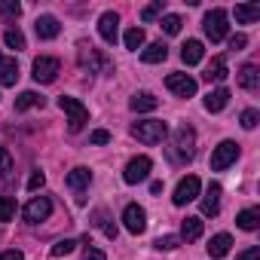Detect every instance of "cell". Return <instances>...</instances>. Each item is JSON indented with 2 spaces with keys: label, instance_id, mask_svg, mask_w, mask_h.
<instances>
[{
  "label": "cell",
  "instance_id": "obj_1",
  "mask_svg": "<svg viewBox=\"0 0 260 260\" xmlns=\"http://www.w3.org/2000/svg\"><path fill=\"white\" fill-rule=\"evenodd\" d=\"M196 153V132L193 125H178L175 128V144H172V156L178 162H190Z\"/></svg>",
  "mask_w": 260,
  "mask_h": 260
},
{
  "label": "cell",
  "instance_id": "obj_2",
  "mask_svg": "<svg viewBox=\"0 0 260 260\" xmlns=\"http://www.w3.org/2000/svg\"><path fill=\"white\" fill-rule=\"evenodd\" d=\"M132 135L141 141V144H159L166 135H169V125L162 119H141L132 125Z\"/></svg>",
  "mask_w": 260,
  "mask_h": 260
},
{
  "label": "cell",
  "instance_id": "obj_3",
  "mask_svg": "<svg viewBox=\"0 0 260 260\" xmlns=\"http://www.w3.org/2000/svg\"><path fill=\"white\" fill-rule=\"evenodd\" d=\"M58 107L68 113V128H71V132H80V128L89 122V110H86L83 101H77V98H71V95H61V98H58Z\"/></svg>",
  "mask_w": 260,
  "mask_h": 260
},
{
  "label": "cell",
  "instance_id": "obj_4",
  "mask_svg": "<svg viewBox=\"0 0 260 260\" xmlns=\"http://www.w3.org/2000/svg\"><path fill=\"white\" fill-rule=\"evenodd\" d=\"M230 16H226V10H211V13H205V22H202V28H205V37L211 40V43H220L223 37H226V31H230Z\"/></svg>",
  "mask_w": 260,
  "mask_h": 260
},
{
  "label": "cell",
  "instance_id": "obj_5",
  "mask_svg": "<svg viewBox=\"0 0 260 260\" xmlns=\"http://www.w3.org/2000/svg\"><path fill=\"white\" fill-rule=\"evenodd\" d=\"M236 159H239V144H236V141H220V144L214 147V153H211V169H214V172H223V169H230Z\"/></svg>",
  "mask_w": 260,
  "mask_h": 260
},
{
  "label": "cell",
  "instance_id": "obj_6",
  "mask_svg": "<svg viewBox=\"0 0 260 260\" xmlns=\"http://www.w3.org/2000/svg\"><path fill=\"white\" fill-rule=\"evenodd\" d=\"M150 169H153V159L150 156H135V159H128V166L122 172V181L125 184H141V181H147Z\"/></svg>",
  "mask_w": 260,
  "mask_h": 260
},
{
  "label": "cell",
  "instance_id": "obj_7",
  "mask_svg": "<svg viewBox=\"0 0 260 260\" xmlns=\"http://www.w3.org/2000/svg\"><path fill=\"white\" fill-rule=\"evenodd\" d=\"M58 71H61V61H58V58L40 55V58H34V74H31V77H34L37 83H55Z\"/></svg>",
  "mask_w": 260,
  "mask_h": 260
},
{
  "label": "cell",
  "instance_id": "obj_8",
  "mask_svg": "<svg viewBox=\"0 0 260 260\" xmlns=\"http://www.w3.org/2000/svg\"><path fill=\"white\" fill-rule=\"evenodd\" d=\"M199 190H202L199 178H196V175H187V178H181V181H178V187H175V196H172V202H175V205H187V202L199 199Z\"/></svg>",
  "mask_w": 260,
  "mask_h": 260
},
{
  "label": "cell",
  "instance_id": "obj_9",
  "mask_svg": "<svg viewBox=\"0 0 260 260\" xmlns=\"http://www.w3.org/2000/svg\"><path fill=\"white\" fill-rule=\"evenodd\" d=\"M122 223H125V230L132 233V236H141L144 230H147V211L141 208V205H125V211H122Z\"/></svg>",
  "mask_w": 260,
  "mask_h": 260
},
{
  "label": "cell",
  "instance_id": "obj_10",
  "mask_svg": "<svg viewBox=\"0 0 260 260\" xmlns=\"http://www.w3.org/2000/svg\"><path fill=\"white\" fill-rule=\"evenodd\" d=\"M52 214V202L46 199V196H34L25 208H22V217L28 220V223H40V220H46Z\"/></svg>",
  "mask_w": 260,
  "mask_h": 260
},
{
  "label": "cell",
  "instance_id": "obj_11",
  "mask_svg": "<svg viewBox=\"0 0 260 260\" xmlns=\"http://www.w3.org/2000/svg\"><path fill=\"white\" fill-rule=\"evenodd\" d=\"M64 181H68V187L77 193V202L83 205V202H86V196H83V193H86V187L92 184V172H89V169H83V166H77V169H71V172H68V178H64Z\"/></svg>",
  "mask_w": 260,
  "mask_h": 260
},
{
  "label": "cell",
  "instance_id": "obj_12",
  "mask_svg": "<svg viewBox=\"0 0 260 260\" xmlns=\"http://www.w3.org/2000/svg\"><path fill=\"white\" fill-rule=\"evenodd\" d=\"M98 34H101V40L104 43H116V37H119V16L113 13V10H107V13H101V19H98Z\"/></svg>",
  "mask_w": 260,
  "mask_h": 260
},
{
  "label": "cell",
  "instance_id": "obj_13",
  "mask_svg": "<svg viewBox=\"0 0 260 260\" xmlns=\"http://www.w3.org/2000/svg\"><path fill=\"white\" fill-rule=\"evenodd\" d=\"M166 86H169L178 98H193V95H196V80L187 77V74H169V77H166Z\"/></svg>",
  "mask_w": 260,
  "mask_h": 260
},
{
  "label": "cell",
  "instance_id": "obj_14",
  "mask_svg": "<svg viewBox=\"0 0 260 260\" xmlns=\"http://www.w3.org/2000/svg\"><path fill=\"white\" fill-rule=\"evenodd\" d=\"M80 64L89 68L92 74H95V71H110V61H107L98 49H92V46H83V49H80Z\"/></svg>",
  "mask_w": 260,
  "mask_h": 260
},
{
  "label": "cell",
  "instance_id": "obj_15",
  "mask_svg": "<svg viewBox=\"0 0 260 260\" xmlns=\"http://www.w3.org/2000/svg\"><path fill=\"white\" fill-rule=\"evenodd\" d=\"M34 31H37V37H40V40H55V37H58V31H61V25H58V19H55V16H40V19L34 22Z\"/></svg>",
  "mask_w": 260,
  "mask_h": 260
},
{
  "label": "cell",
  "instance_id": "obj_16",
  "mask_svg": "<svg viewBox=\"0 0 260 260\" xmlns=\"http://www.w3.org/2000/svg\"><path fill=\"white\" fill-rule=\"evenodd\" d=\"M220 184H208V190H205V199H202V214L205 217H217V211H220Z\"/></svg>",
  "mask_w": 260,
  "mask_h": 260
},
{
  "label": "cell",
  "instance_id": "obj_17",
  "mask_svg": "<svg viewBox=\"0 0 260 260\" xmlns=\"http://www.w3.org/2000/svg\"><path fill=\"white\" fill-rule=\"evenodd\" d=\"M230 248H233V236H230V233H217V236H211V242H208V254H211V260L226 257Z\"/></svg>",
  "mask_w": 260,
  "mask_h": 260
},
{
  "label": "cell",
  "instance_id": "obj_18",
  "mask_svg": "<svg viewBox=\"0 0 260 260\" xmlns=\"http://www.w3.org/2000/svg\"><path fill=\"white\" fill-rule=\"evenodd\" d=\"M128 107H132L135 113H147V110H156V107H159V98H156L153 92H138V95H132Z\"/></svg>",
  "mask_w": 260,
  "mask_h": 260
},
{
  "label": "cell",
  "instance_id": "obj_19",
  "mask_svg": "<svg viewBox=\"0 0 260 260\" xmlns=\"http://www.w3.org/2000/svg\"><path fill=\"white\" fill-rule=\"evenodd\" d=\"M169 58V46L162 43V40H156V43H150L147 49H141V61L144 64H159V61H166Z\"/></svg>",
  "mask_w": 260,
  "mask_h": 260
},
{
  "label": "cell",
  "instance_id": "obj_20",
  "mask_svg": "<svg viewBox=\"0 0 260 260\" xmlns=\"http://www.w3.org/2000/svg\"><path fill=\"white\" fill-rule=\"evenodd\" d=\"M202 55H205L202 40H187V43L181 46V61H184V64H199Z\"/></svg>",
  "mask_w": 260,
  "mask_h": 260
},
{
  "label": "cell",
  "instance_id": "obj_21",
  "mask_svg": "<svg viewBox=\"0 0 260 260\" xmlns=\"http://www.w3.org/2000/svg\"><path fill=\"white\" fill-rule=\"evenodd\" d=\"M226 104H230V89H223V86L205 95V110H208V113H220Z\"/></svg>",
  "mask_w": 260,
  "mask_h": 260
},
{
  "label": "cell",
  "instance_id": "obj_22",
  "mask_svg": "<svg viewBox=\"0 0 260 260\" xmlns=\"http://www.w3.org/2000/svg\"><path fill=\"white\" fill-rule=\"evenodd\" d=\"M92 217H95L92 223H95V226H98V230L110 239V242H113V239H116V223H113V217H110L104 208H95V214H92Z\"/></svg>",
  "mask_w": 260,
  "mask_h": 260
},
{
  "label": "cell",
  "instance_id": "obj_23",
  "mask_svg": "<svg viewBox=\"0 0 260 260\" xmlns=\"http://www.w3.org/2000/svg\"><path fill=\"white\" fill-rule=\"evenodd\" d=\"M226 74H230V71H226V58H223V55H214L211 64H208V71H205V80H208V83H211V80H214V83H223Z\"/></svg>",
  "mask_w": 260,
  "mask_h": 260
},
{
  "label": "cell",
  "instance_id": "obj_24",
  "mask_svg": "<svg viewBox=\"0 0 260 260\" xmlns=\"http://www.w3.org/2000/svg\"><path fill=\"white\" fill-rule=\"evenodd\" d=\"M239 86L248 89V92H254V89L260 86V71H257V64H245V68L239 71Z\"/></svg>",
  "mask_w": 260,
  "mask_h": 260
},
{
  "label": "cell",
  "instance_id": "obj_25",
  "mask_svg": "<svg viewBox=\"0 0 260 260\" xmlns=\"http://www.w3.org/2000/svg\"><path fill=\"white\" fill-rule=\"evenodd\" d=\"M202 236V217H184L181 223V242H196Z\"/></svg>",
  "mask_w": 260,
  "mask_h": 260
},
{
  "label": "cell",
  "instance_id": "obj_26",
  "mask_svg": "<svg viewBox=\"0 0 260 260\" xmlns=\"http://www.w3.org/2000/svg\"><path fill=\"white\" fill-rule=\"evenodd\" d=\"M16 80H19L16 58H4V61H0V86H16Z\"/></svg>",
  "mask_w": 260,
  "mask_h": 260
},
{
  "label": "cell",
  "instance_id": "obj_27",
  "mask_svg": "<svg viewBox=\"0 0 260 260\" xmlns=\"http://www.w3.org/2000/svg\"><path fill=\"white\" fill-rule=\"evenodd\" d=\"M260 19V4H239L236 7V22L239 25H251Z\"/></svg>",
  "mask_w": 260,
  "mask_h": 260
},
{
  "label": "cell",
  "instance_id": "obj_28",
  "mask_svg": "<svg viewBox=\"0 0 260 260\" xmlns=\"http://www.w3.org/2000/svg\"><path fill=\"white\" fill-rule=\"evenodd\" d=\"M43 104H46V98L37 95V92H31V89L16 98V110H19V113H25V110H31V107H43Z\"/></svg>",
  "mask_w": 260,
  "mask_h": 260
},
{
  "label": "cell",
  "instance_id": "obj_29",
  "mask_svg": "<svg viewBox=\"0 0 260 260\" xmlns=\"http://www.w3.org/2000/svg\"><path fill=\"white\" fill-rule=\"evenodd\" d=\"M236 223H239V230H248V233H254V230L260 226V208H245V211H239Z\"/></svg>",
  "mask_w": 260,
  "mask_h": 260
},
{
  "label": "cell",
  "instance_id": "obj_30",
  "mask_svg": "<svg viewBox=\"0 0 260 260\" xmlns=\"http://www.w3.org/2000/svg\"><path fill=\"white\" fill-rule=\"evenodd\" d=\"M122 40H125V49H141L144 46V28H128Z\"/></svg>",
  "mask_w": 260,
  "mask_h": 260
},
{
  "label": "cell",
  "instance_id": "obj_31",
  "mask_svg": "<svg viewBox=\"0 0 260 260\" xmlns=\"http://www.w3.org/2000/svg\"><path fill=\"white\" fill-rule=\"evenodd\" d=\"M4 40H7V46L16 49V52L25 49V34H22L19 28H7V31H4Z\"/></svg>",
  "mask_w": 260,
  "mask_h": 260
},
{
  "label": "cell",
  "instance_id": "obj_32",
  "mask_svg": "<svg viewBox=\"0 0 260 260\" xmlns=\"http://www.w3.org/2000/svg\"><path fill=\"white\" fill-rule=\"evenodd\" d=\"M13 214H16V199L13 196H0V223L13 220Z\"/></svg>",
  "mask_w": 260,
  "mask_h": 260
},
{
  "label": "cell",
  "instance_id": "obj_33",
  "mask_svg": "<svg viewBox=\"0 0 260 260\" xmlns=\"http://www.w3.org/2000/svg\"><path fill=\"white\" fill-rule=\"evenodd\" d=\"M0 16L4 19H19L22 16V4H16V0H4V4H0Z\"/></svg>",
  "mask_w": 260,
  "mask_h": 260
},
{
  "label": "cell",
  "instance_id": "obj_34",
  "mask_svg": "<svg viewBox=\"0 0 260 260\" xmlns=\"http://www.w3.org/2000/svg\"><path fill=\"white\" fill-rule=\"evenodd\" d=\"M242 128H248V132H251V128H257V122H260V113L254 110V107H248V110H242Z\"/></svg>",
  "mask_w": 260,
  "mask_h": 260
},
{
  "label": "cell",
  "instance_id": "obj_35",
  "mask_svg": "<svg viewBox=\"0 0 260 260\" xmlns=\"http://www.w3.org/2000/svg\"><path fill=\"white\" fill-rule=\"evenodd\" d=\"M181 25H184L181 16H162V31H166V34H172V37L181 34Z\"/></svg>",
  "mask_w": 260,
  "mask_h": 260
},
{
  "label": "cell",
  "instance_id": "obj_36",
  "mask_svg": "<svg viewBox=\"0 0 260 260\" xmlns=\"http://www.w3.org/2000/svg\"><path fill=\"white\" fill-rule=\"evenodd\" d=\"M10 172H13V153L0 147V178H10Z\"/></svg>",
  "mask_w": 260,
  "mask_h": 260
},
{
  "label": "cell",
  "instance_id": "obj_37",
  "mask_svg": "<svg viewBox=\"0 0 260 260\" xmlns=\"http://www.w3.org/2000/svg\"><path fill=\"white\" fill-rule=\"evenodd\" d=\"M77 248V242L74 239H61V242H55L52 245V257H64V254H71Z\"/></svg>",
  "mask_w": 260,
  "mask_h": 260
},
{
  "label": "cell",
  "instance_id": "obj_38",
  "mask_svg": "<svg viewBox=\"0 0 260 260\" xmlns=\"http://www.w3.org/2000/svg\"><path fill=\"white\" fill-rule=\"evenodd\" d=\"M178 245H181V236H159L156 239V248L159 251H175Z\"/></svg>",
  "mask_w": 260,
  "mask_h": 260
},
{
  "label": "cell",
  "instance_id": "obj_39",
  "mask_svg": "<svg viewBox=\"0 0 260 260\" xmlns=\"http://www.w3.org/2000/svg\"><path fill=\"white\" fill-rule=\"evenodd\" d=\"M159 13H162V0H156V4L144 7V10H141V19H144V22H153V19H156Z\"/></svg>",
  "mask_w": 260,
  "mask_h": 260
},
{
  "label": "cell",
  "instance_id": "obj_40",
  "mask_svg": "<svg viewBox=\"0 0 260 260\" xmlns=\"http://www.w3.org/2000/svg\"><path fill=\"white\" fill-rule=\"evenodd\" d=\"M245 46H248V37H245V34H233V37H230V49H233V52H242Z\"/></svg>",
  "mask_w": 260,
  "mask_h": 260
},
{
  "label": "cell",
  "instance_id": "obj_41",
  "mask_svg": "<svg viewBox=\"0 0 260 260\" xmlns=\"http://www.w3.org/2000/svg\"><path fill=\"white\" fill-rule=\"evenodd\" d=\"M89 141L92 144H107L110 141V132H107V128H95V132L89 135Z\"/></svg>",
  "mask_w": 260,
  "mask_h": 260
},
{
  "label": "cell",
  "instance_id": "obj_42",
  "mask_svg": "<svg viewBox=\"0 0 260 260\" xmlns=\"http://www.w3.org/2000/svg\"><path fill=\"white\" fill-rule=\"evenodd\" d=\"M43 184H46V175H43V172H34V175H31V181H28V190L34 193V190H40Z\"/></svg>",
  "mask_w": 260,
  "mask_h": 260
},
{
  "label": "cell",
  "instance_id": "obj_43",
  "mask_svg": "<svg viewBox=\"0 0 260 260\" xmlns=\"http://www.w3.org/2000/svg\"><path fill=\"white\" fill-rule=\"evenodd\" d=\"M236 260H260V248H257V245H251V248H245Z\"/></svg>",
  "mask_w": 260,
  "mask_h": 260
},
{
  "label": "cell",
  "instance_id": "obj_44",
  "mask_svg": "<svg viewBox=\"0 0 260 260\" xmlns=\"http://www.w3.org/2000/svg\"><path fill=\"white\" fill-rule=\"evenodd\" d=\"M83 260H107V257H104V251H98V248L89 245V248L83 251Z\"/></svg>",
  "mask_w": 260,
  "mask_h": 260
},
{
  "label": "cell",
  "instance_id": "obj_45",
  "mask_svg": "<svg viewBox=\"0 0 260 260\" xmlns=\"http://www.w3.org/2000/svg\"><path fill=\"white\" fill-rule=\"evenodd\" d=\"M0 260H25V254L22 251H4V254H0Z\"/></svg>",
  "mask_w": 260,
  "mask_h": 260
},
{
  "label": "cell",
  "instance_id": "obj_46",
  "mask_svg": "<svg viewBox=\"0 0 260 260\" xmlns=\"http://www.w3.org/2000/svg\"><path fill=\"white\" fill-rule=\"evenodd\" d=\"M150 193H153V196L162 193V181H153V184H150Z\"/></svg>",
  "mask_w": 260,
  "mask_h": 260
},
{
  "label": "cell",
  "instance_id": "obj_47",
  "mask_svg": "<svg viewBox=\"0 0 260 260\" xmlns=\"http://www.w3.org/2000/svg\"><path fill=\"white\" fill-rule=\"evenodd\" d=\"M0 61H4V55H0Z\"/></svg>",
  "mask_w": 260,
  "mask_h": 260
}]
</instances>
